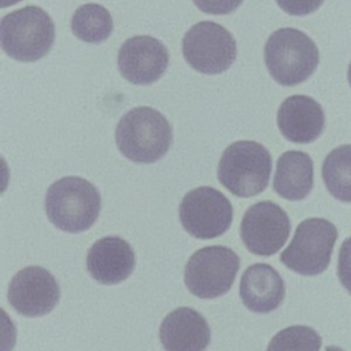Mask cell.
<instances>
[{
    "label": "cell",
    "instance_id": "cell-26",
    "mask_svg": "<svg viewBox=\"0 0 351 351\" xmlns=\"http://www.w3.org/2000/svg\"><path fill=\"white\" fill-rule=\"evenodd\" d=\"M347 80H348V84H350V88H351V62H350L348 70H347Z\"/></svg>",
    "mask_w": 351,
    "mask_h": 351
},
{
    "label": "cell",
    "instance_id": "cell-18",
    "mask_svg": "<svg viewBox=\"0 0 351 351\" xmlns=\"http://www.w3.org/2000/svg\"><path fill=\"white\" fill-rule=\"evenodd\" d=\"M321 174L335 199L351 203V144L333 148L324 159Z\"/></svg>",
    "mask_w": 351,
    "mask_h": 351
},
{
    "label": "cell",
    "instance_id": "cell-8",
    "mask_svg": "<svg viewBox=\"0 0 351 351\" xmlns=\"http://www.w3.org/2000/svg\"><path fill=\"white\" fill-rule=\"evenodd\" d=\"M182 55L186 63L199 73L219 74L236 60V40L219 23L202 21L185 33Z\"/></svg>",
    "mask_w": 351,
    "mask_h": 351
},
{
    "label": "cell",
    "instance_id": "cell-15",
    "mask_svg": "<svg viewBox=\"0 0 351 351\" xmlns=\"http://www.w3.org/2000/svg\"><path fill=\"white\" fill-rule=\"evenodd\" d=\"M210 337L206 318L191 307L170 311L159 328V340L165 351H204Z\"/></svg>",
    "mask_w": 351,
    "mask_h": 351
},
{
    "label": "cell",
    "instance_id": "cell-1",
    "mask_svg": "<svg viewBox=\"0 0 351 351\" xmlns=\"http://www.w3.org/2000/svg\"><path fill=\"white\" fill-rule=\"evenodd\" d=\"M173 130L162 112L152 107L128 111L115 129V143L121 154L136 163H154L169 151Z\"/></svg>",
    "mask_w": 351,
    "mask_h": 351
},
{
    "label": "cell",
    "instance_id": "cell-23",
    "mask_svg": "<svg viewBox=\"0 0 351 351\" xmlns=\"http://www.w3.org/2000/svg\"><path fill=\"white\" fill-rule=\"evenodd\" d=\"M243 0H193L195 5L206 12L213 15H225L230 14L241 4Z\"/></svg>",
    "mask_w": 351,
    "mask_h": 351
},
{
    "label": "cell",
    "instance_id": "cell-16",
    "mask_svg": "<svg viewBox=\"0 0 351 351\" xmlns=\"http://www.w3.org/2000/svg\"><path fill=\"white\" fill-rule=\"evenodd\" d=\"M243 304L254 313H270L284 300L285 284L280 273L267 263H254L240 280Z\"/></svg>",
    "mask_w": 351,
    "mask_h": 351
},
{
    "label": "cell",
    "instance_id": "cell-2",
    "mask_svg": "<svg viewBox=\"0 0 351 351\" xmlns=\"http://www.w3.org/2000/svg\"><path fill=\"white\" fill-rule=\"evenodd\" d=\"M100 207L101 197L97 188L81 177H63L47 191V217L67 233L88 230L97 219Z\"/></svg>",
    "mask_w": 351,
    "mask_h": 351
},
{
    "label": "cell",
    "instance_id": "cell-7",
    "mask_svg": "<svg viewBox=\"0 0 351 351\" xmlns=\"http://www.w3.org/2000/svg\"><path fill=\"white\" fill-rule=\"evenodd\" d=\"M239 267V255L229 247H203L188 259L184 282L192 295L200 299H214L232 288Z\"/></svg>",
    "mask_w": 351,
    "mask_h": 351
},
{
    "label": "cell",
    "instance_id": "cell-17",
    "mask_svg": "<svg viewBox=\"0 0 351 351\" xmlns=\"http://www.w3.org/2000/svg\"><path fill=\"white\" fill-rule=\"evenodd\" d=\"M314 165L308 154L287 151L280 155L273 180L274 192L287 200H303L313 189Z\"/></svg>",
    "mask_w": 351,
    "mask_h": 351
},
{
    "label": "cell",
    "instance_id": "cell-22",
    "mask_svg": "<svg viewBox=\"0 0 351 351\" xmlns=\"http://www.w3.org/2000/svg\"><path fill=\"white\" fill-rule=\"evenodd\" d=\"M278 7L289 15H308L317 11L325 0H276Z\"/></svg>",
    "mask_w": 351,
    "mask_h": 351
},
{
    "label": "cell",
    "instance_id": "cell-20",
    "mask_svg": "<svg viewBox=\"0 0 351 351\" xmlns=\"http://www.w3.org/2000/svg\"><path fill=\"white\" fill-rule=\"evenodd\" d=\"M321 336L306 325H292L277 332L269 341L266 351H319Z\"/></svg>",
    "mask_w": 351,
    "mask_h": 351
},
{
    "label": "cell",
    "instance_id": "cell-14",
    "mask_svg": "<svg viewBox=\"0 0 351 351\" xmlns=\"http://www.w3.org/2000/svg\"><path fill=\"white\" fill-rule=\"evenodd\" d=\"M136 256L128 241L107 236L92 244L86 255V269L100 284L111 285L125 281L134 270Z\"/></svg>",
    "mask_w": 351,
    "mask_h": 351
},
{
    "label": "cell",
    "instance_id": "cell-4",
    "mask_svg": "<svg viewBox=\"0 0 351 351\" xmlns=\"http://www.w3.org/2000/svg\"><path fill=\"white\" fill-rule=\"evenodd\" d=\"M55 38V25L43 8L26 5L3 16L0 43L3 51L19 62H36L44 58Z\"/></svg>",
    "mask_w": 351,
    "mask_h": 351
},
{
    "label": "cell",
    "instance_id": "cell-25",
    "mask_svg": "<svg viewBox=\"0 0 351 351\" xmlns=\"http://www.w3.org/2000/svg\"><path fill=\"white\" fill-rule=\"evenodd\" d=\"M324 351H344V350L337 347V346H328V347H325Z\"/></svg>",
    "mask_w": 351,
    "mask_h": 351
},
{
    "label": "cell",
    "instance_id": "cell-24",
    "mask_svg": "<svg viewBox=\"0 0 351 351\" xmlns=\"http://www.w3.org/2000/svg\"><path fill=\"white\" fill-rule=\"evenodd\" d=\"M18 1H21V0H0V5L1 7H8V5L16 4Z\"/></svg>",
    "mask_w": 351,
    "mask_h": 351
},
{
    "label": "cell",
    "instance_id": "cell-12",
    "mask_svg": "<svg viewBox=\"0 0 351 351\" xmlns=\"http://www.w3.org/2000/svg\"><path fill=\"white\" fill-rule=\"evenodd\" d=\"M169 64V51L158 38L134 36L128 38L118 52L121 75L136 85L158 81Z\"/></svg>",
    "mask_w": 351,
    "mask_h": 351
},
{
    "label": "cell",
    "instance_id": "cell-19",
    "mask_svg": "<svg viewBox=\"0 0 351 351\" xmlns=\"http://www.w3.org/2000/svg\"><path fill=\"white\" fill-rule=\"evenodd\" d=\"M74 36L89 44L107 40L112 32V18L107 8L96 3L80 5L71 18Z\"/></svg>",
    "mask_w": 351,
    "mask_h": 351
},
{
    "label": "cell",
    "instance_id": "cell-13",
    "mask_svg": "<svg viewBox=\"0 0 351 351\" xmlns=\"http://www.w3.org/2000/svg\"><path fill=\"white\" fill-rule=\"evenodd\" d=\"M277 126L288 141L308 144L324 132L325 114L313 97L293 95L281 103L277 111Z\"/></svg>",
    "mask_w": 351,
    "mask_h": 351
},
{
    "label": "cell",
    "instance_id": "cell-5",
    "mask_svg": "<svg viewBox=\"0 0 351 351\" xmlns=\"http://www.w3.org/2000/svg\"><path fill=\"white\" fill-rule=\"evenodd\" d=\"M271 173V155L256 141L232 143L218 163V180L230 193L251 197L263 192Z\"/></svg>",
    "mask_w": 351,
    "mask_h": 351
},
{
    "label": "cell",
    "instance_id": "cell-21",
    "mask_svg": "<svg viewBox=\"0 0 351 351\" xmlns=\"http://www.w3.org/2000/svg\"><path fill=\"white\" fill-rule=\"evenodd\" d=\"M337 277L344 289L351 295V236L347 237L339 250Z\"/></svg>",
    "mask_w": 351,
    "mask_h": 351
},
{
    "label": "cell",
    "instance_id": "cell-11",
    "mask_svg": "<svg viewBox=\"0 0 351 351\" xmlns=\"http://www.w3.org/2000/svg\"><path fill=\"white\" fill-rule=\"evenodd\" d=\"M60 299V288L55 277L41 266H27L19 270L8 285L11 307L26 317H40L51 313Z\"/></svg>",
    "mask_w": 351,
    "mask_h": 351
},
{
    "label": "cell",
    "instance_id": "cell-6",
    "mask_svg": "<svg viewBox=\"0 0 351 351\" xmlns=\"http://www.w3.org/2000/svg\"><path fill=\"white\" fill-rule=\"evenodd\" d=\"M337 237L339 232L330 221L307 218L296 226L293 239L281 252L280 261L298 274L318 276L328 269Z\"/></svg>",
    "mask_w": 351,
    "mask_h": 351
},
{
    "label": "cell",
    "instance_id": "cell-9",
    "mask_svg": "<svg viewBox=\"0 0 351 351\" xmlns=\"http://www.w3.org/2000/svg\"><path fill=\"white\" fill-rule=\"evenodd\" d=\"M233 219V208L228 197L215 188L199 186L182 197L180 221L193 237L207 240L223 234Z\"/></svg>",
    "mask_w": 351,
    "mask_h": 351
},
{
    "label": "cell",
    "instance_id": "cell-10",
    "mask_svg": "<svg viewBox=\"0 0 351 351\" xmlns=\"http://www.w3.org/2000/svg\"><path fill=\"white\" fill-rule=\"evenodd\" d=\"M288 214L274 202L263 200L252 204L240 223V236L245 248L262 256L278 252L289 237Z\"/></svg>",
    "mask_w": 351,
    "mask_h": 351
},
{
    "label": "cell",
    "instance_id": "cell-3",
    "mask_svg": "<svg viewBox=\"0 0 351 351\" xmlns=\"http://www.w3.org/2000/svg\"><path fill=\"white\" fill-rule=\"evenodd\" d=\"M319 51L303 32L281 27L265 44V63L276 82L295 86L304 82L317 69Z\"/></svg>",
    "mask_w": 351,
    "mask_h": 351
}]
</instances>
